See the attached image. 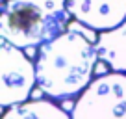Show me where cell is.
<instances>
[{
	"label": "cell",
	"mask_w": 126,
	"mask_h": 119,
	"mask_svg": "<svg viewBox=\"0 0 126 119\" xmlns=\"http://www.w3.org/2000/svg\"><path fill=\"white\" fill-rule=\"evenodd\" d=\"M71 119H126V75L94 78L74 102Z\"/></svg>",
	"instance_id": "3957f363"
},
{
	"label": "cell",
	"mask_w": 126,
	"mask_h": 119,
	"mask_svg": "<svg viewBox=\"0 0 126 119\" xmlns=\"http://www.w3.org/2000/svg\"><path fill=\"white\" fill-rule=\"evenodd\" d=\"M67 9L76 22L100 34L126 22V0H67Z\"/></svg>",
	"instance_id": "5b68a950"
},
{
	"label": "cell",
	"mask_w": 126,
	"mask_h": 119,
	"mask_svg": "<svg viewBox=\"0 0 126 119\" xmlns=\"http://www.w3.org/2000/svg\"><path fill=\"white\" fill-rule=\"evenodd\" d=\"M96 54L113 73H126V22L122 26L98 34Z\"/></svg>",
	"instance_id": "8992f818"
},
{
	"label": "cell",
	"mask_w": 126,
	"mask_h": 119,
	"mask_svg": "<svg viewBox=\"0 0 126 119\" xmlns=\"http://www.w3.org/2000/svg\"><path fill=\"white\" fill-rule=\"evenodd\" d=\"M2 119H71V115L52 100L35 99L6 110Z\"/></svg>",
	"instance_id": "52a82bcc"
},
{
	"label": "cell",
	"mask_w": 126,
	"mask_h": 119,
	"mask_svg": "<svg viewBox=\"0 0 126 119\" xmlns=\"http://www.w3.org/2000/svg\"><path fill=\"white\" fill-rule=\"evenodd\" d=\"M98 61L96 48L76 30H67L37 50V87L52 99L82 95L93 82Z\"/></svg>",
	"instance_id": "6da1fadb"
},
{
	"label": "cell",
	"mask_w": 126,
	"mask_h": 119,
	"mask_svg": "<svg viewBox=\"0 0 126 119\" xmlns=\"http://www.w3.org/2000/svg\"><path fill=\"white\" fill-rule=\"evenodd\" d=\"M37 84L35 63L20 48L2 41L0 47V104L9 110L28 102Z\"/></svg>",
	"instance_id": "277c9868"
},
{
	"label": "cell",
	"mask_w": 126,
	"mask_h": 119,
	"mask_svg": "<svg viewBox=\"0 0 126 119\" xmlns=\"http://www.w3.org/2000/svg\"><path fill=\"white\" fill-rule=\"evenodd\" d=\"M2 2H6V0H2Z\"/></svg>",
	"instance_id": "ba28073f"
},
{
	"label": "cell",
	"mask_w": 126,
	"mask_h": 119,
	"mask_svg": "<svg viewBox=\"0 0 126 119\" xmlns=\"http://www.w3.org/2000/svg\"><path fill=\"white\" fill-rule=\"evenodd\" d=\"M67 0H6L0 8L2 41L17 48H41L69 28Z\"/></svg>",
	"instance_id": "7a4b0ae2"
}]
</instances>
